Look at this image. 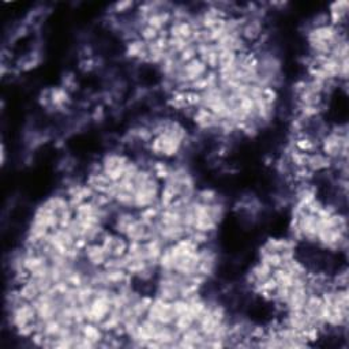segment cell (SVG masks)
Here are the masks:
<instances>
[{
	"label": "cell",
	"instance_id": "4fadbf2b",
	"mask_svg": "<svg viewBox=\"0 0 349 349\" xmlns=\"http://www.w3.org/2000/svg\"><path fill=\"white\" fill-rule=\"evenodd\" d=\"M51 105L56 108V111L64 109L67 103H70V93L64 87H54L49 90Z\"/></svg>",
	"mask_w": 349,
	"mask_h": 349
},
{
	"label": "cell",
	"instance_id": "ffe728a7",
	"mask_svg": "<svg viewBox=\"0 0 349 349\" xmlns=\"http://www.w3.org/2000/svg\"><path fill=\"white\" fill-rule=\"evenodd\" d=\"M236 56L237 54L236 52H233V51H218V68H217V70H220V68H228V67H231L232 64H235V62H236Z\"/></svg>",
	"mask_w": 349,
	"mask_h": 349
},
{
	"label": "cell",
	"instance_id": "f1b7e54d",
	"mask_svg": "<svg viewBox=\"0 0 349 349\" xmlns=\"http://www.w3.org/2000/svg\"><path fill=\"white\" fill-rule=\"evenodd\" d=\"M329 25V14L328 13H320L318 14L316 17H314V19L311 21V28L310 29H314V28H320V26Z\"/></svg>",
	"mask_w": 349,
	"mask_h": 349
},
{
	"label": "cell",
	"instance_id": "8fae6325",
	"mask_svg": "<svg viewBox=\"0 0 349 349\" xmlns=\"http://www.w3.org/2000/svg\"><path fill=\"white\" fill-rule=\"evenodd\" d=\"M293 147H295L296 150H299V152H303V153H307V154H311V153H315V152H318V147L320 146V141L319 139H316V138H314L312 135H310V134H307V135H304V137L302 138H297V139H293Z\"/></svg>",
	"mask_w": 349,
	"mask_h": 349
},
{
	"label": "cell",
	"instance_id": "f546056e",
	"mask_svg": "<svg viewBox=\"0 0 349 349\" xmlns=\"http://www.w3.org/2000/svg\"><path fill=\"white\" fill-rule=\"evenodd\" d=\"M79 68H81L82 71H85V72H89V71H92L93 68H96V60H94L93 58L83 59L82 62H81Z\"/></svg>",
	"mask_w": 349,
	"mask_h": 349
},
{
	"label": "cell",
	"instance_id": "1f68e13d",
	"mask_svg": "<svg viewBox=\"0 0 349 349\" xmlns=\"http://www.w3.org/2000/svg\"><path fill=\"white\" fill-rule=\"evenodd\" d=\"M306 82H307V79H300V81L293 83V92H295L296 94H300V93L306 89Z\"/></svg>",
	"mask_w": 349,
	"mask_h": 349
},
{
	"label": "cell",
	"instance_id": "d4e9b609",
	"mask_svg": "<svg viewBox=\"0 0 349 349\" xmlns=\"http://www.w3.org/2000/svg\"><path fill=\"white\" fill-rule=\"evenodd\" d=\"M158 37V30L153 29L152 26H147L146 25L145 28H142L141 30H139V38L141 40H143L145 42H153L154 40H157Z\"/></svg>",
	"mask_w": 349,
	"mask_h": 349
},
{
	"label": "cell",
	"instance_id": "836d02e7",
	"mask_svg": "<svg viewBox=\"0 0 349 349\" xmlns=\"http://www.w3.org/2000/svg\"><path fill=\"white\" fill-rule=\"evenodd\" d=\"M6 154H7V152H6V146L2 145V165H5L6 164Z\"/></svg>",
	"mask_w": 349,
	"mask_h": 349
},
{
	"label": "cell",
	"instance_id": "7c38bea8",
	"mask_svg": "<svg viewBox=\"0 0 349 349\" xmlns=\"http://www.w3.org/2000/svg\"><path fill=\"white\" fill-rule=\"evenodd\" d=\"M137 218V216H134L129 212H119L113 220V229H115V233L117 235H121V236H126V233L129 231L130 225L133 224V221Z\"/></svg>",
	"mask_w": 349,
	"mask_h": 349
},
{
	"label": "cell",
	"instance_id": "8992f818",
	"mask_svg": "<svg viewBox=\"0 0 349 349\" xmlns=\"http://www.w3.org/2000/svg\"><path fill=\"white\" fill-rule=\"evenodd\" d=\"M191 119L201 130H205V131H212V130L217 131L221 121L218 117L214 116L209 109L204 108V107L196 108Z\"/></svg>",
	"mask_w": 349,
	"mask_h": 349
},
{
	"label": "cell",
	"instance_id": "44dd1931",
	"mask_svg": "<svg viewBox=\"0 0 349 349\" xmlns=\"http://www.w3.org/2000/svg\"><path fill=\"white\" fill-rule=\"evenodd\" d=\"M195 198L200 202H204V204H213L216 201L220 200V196L217 194V191L212 190V188H204V190H200L196 191Z\"/></svg>",
	"mask_w": 349,
	"mask_h": 349
},
{
	"label": "cell",
	"instance_id": "603a6c76",
	"mask_svg": "<svg viewBox=\"0 0 349 349\" xmlns=\"http://www.w3.org/2000/svg\"><path fill=\"white\" fill-rule=\"evenodd\" d=\"M60 329H62V323L59 322L56 318H54V319L48 320V322H45V326H44V330H42V333L45 334L46 337H51V338H56V337L59 336V332H60Z\"/></svg>",
	"mask_w": 349,
	"mask_h": 349
},
{
	"label": "cell",
	"instance_id": "2e32d148",
	"mask_svg": "<svg viewBox=\"0 0 349 349\" xmlns=\"http://www.w3.org/2000/svg\"><path fill=\"white\" fill-rule=\"evenodd\" d=\"M153 296H139V299L135 303L131 304L133 306L134 315L139 318V319H143L146 314H147V311H149L150 306L153 303Z\"/></svg>",
	"mask_w": 349,
	"mask_h": 349
},
{
	"label": "cell",
	"instance_id": "6da1fadb",
	"mask_svg": "<svg viewBox=\"0 0 349 349\" xmlns=\"http://www.w3.org/2000/svg\"><path fill=\"white\" fill-rule=\"evenodd\" d=\"M147 145H149L152 154H154V156L172 158L176 157L182 152L184 143L182 141H179L178 138L169 135V134L162 133L160 135L153 137V139Z\"/></svg>",
	"mask_w": 349,
	"mask_h": 349
},
{
	"label": "cell",
	"instance_id": "484cf974",
	"mask_svg": "<svg viewBox=\"0 0 349 349\" xmlns=\"http://www.w3.org/2000/svg\"><path fill=\"white\" fill-rule=\"evenodd\" d=\"M195 58H198V54H196V45H194V44L187 46V48L179 55V60L183 63V64H187L188 62H191V60H194Z\"/></svg>",
	"mask_w": 349,
	"mask_h": 349
},
{
	"label": "cell",
	"instance_id": "277c9868",
	"mask_svg": "<svg viewBox=\"0 0 349 349\" xmlns=\"http://www.w3.org/2000/svg\"><path fill=\"white\" fill-rule=\"evenodd\" d=\"M299 220V228L302 232V237L307 243H316V236H318V217L315 214H310L307 212H303L297 217Z\"/></svg>",
	"mask_w": 349,
	"mask_h": 349
},
{
	"label": "cell",
	"instance_id": "7a4b0ae2",
	"mask_svg": "<svg viewBox=\"0 0 349 349\" xmlns=\"http://www.w3.org/2000/svg\"><path fill=\"white\" fill-rule=\"evenodd\" d=\"M100 162L103 165V172L108 176L111 182L116 183V182H120L121 178L124 176V172L131 162V158L126 154L111 152V153L105 154Z\"/></svg>",
	"mask_w": 349,
	"mask_h": 349
},
{
	"label": "cell",
	"instance_id": "83f0119b",
	"mask_svg": "<svg viewBox=\"0 0 349 349\" xmlns=\"http://www.w3.org/2000/svg\"><path fill=\"white\" fill-rule=\"evenodd\" d=\"M190 237H191L192 240L195 241L200 247H204V245H206L209 241H210V235H209V233L201 232V231H194Z\"/></svg>",
	"mask_w": 349,
	"mask_h": 349
},
{
	"label": "cell",
	"instance_id": "cb8c5ba5",
	"mask_svg": "<svg viewBox=\"0 0 349 349\" xmlns=\"http://www.w3.org/2000/svg\"><path fill=\"white\" fill-rule=\"evenodd\" d=\"M262 98L266 101L269 105L276 107L277 101H279V90H276L275 87H263Z\"/></svg>",
	"mask_w": 349,
	"mask_h": 349
},
{
	"label": "cell",
	"instance_id": "9c48e42d",
	"mask_svg": "<svg viewBox=\"0 0 349 349\" xmlns=\"http://www.w3.org/2000/svg\"><path fill=\"white\" fill-rule=\"evenodd\" d=\"M348 2L346 0H338L329 6V23L336 28H340L345 23L348 17Z\"/></svg>",
	"mask_w": 349,
	"mask_h": 349
},
{
	"label": "cell",
	"instance_id": "4316f807",
	"mask_svg": "<svg viewBox=\"0 0 349 349\" xmlns=\"http://www.w3.org/2000/svg\"><path fill=\"white\" fill-rule=\"evenodd\" d=\"M134 6H135V3H134V2H131V0H124V2H117V3H115V5L112 6V9H113L112 13H115V14L129 13L130 10L134 9Z\"/></svg>",
	"mask_w": 349,
	"mask_h": 349
},
{
	"label": "cell",
	"instance_id": "4dcf8cb0",
	"mask_svg": "<svg viewBox=\"0 0 349 349\" xmlns=\"http://www.w3.org/2000/svg\"><path fill=\"white\" fill-rule=\"evenodd\" d=\"M30 341L33 342V345L36 346H41L44 345V341H45V334L42 332H36L33 333V336L30 337Z\"/></svg>",
	"mask_w": 349,
	"mask_h": 349
},
{
	"label": "cell",
	"instance_id": "ac0fdd59",
	"mask_svg": "<svg viewBox=\"0 0 349 349\" xmlns=\"http://www.w3.org/2000/svg\"><path fill=\"white\" fill-rule=\"evenodd\" d=\"M127 250H129V240H127L124 236L115 233V239H113V244H112V254H111V257H113V258L123 257V255L127 254Z\"/></svg>",
	"mask_w": 349,
	"mask_h": 349
},
{
	"label": "cell",
	"instance_id": "9a60e30c",
	"mask_svg": "<svg viewBox=\"0 0 349 349\" xmlns=\"http://www.w3.org/2000/svg\"><path fill=\"white\" fill-rule=\"evenodd\" d=\"M18 292H19V296L22 297V300L23 302H29V303H32L34 299H37V296L40 295L37 285L30 279L25 284H22V285L18 287Z\"/></svg>",
	"mask_w": 349,
	"mask_h": 349
},
{
	"label": "cell",
	"instance_id": "52a82bcc",
	"mask_svg": "<svg viewBox=\"0 0 349 349\" xmlns=\"http://www.w3.org/2000/svg\"><path fill=\"white\" fill-rule=\"evenodd\" d=\"M247 21L241 28V38L244 40L247 44H254L258 41V38L261 37L263 33V19H258V18H253L247 15Z\"/></svg>",
	"mask_w": 349,
	"mask_h": 349
},
{
	"label": "cell",
	"instance_id": "d6a6232c",
	"mask_svg": "<svg viewBox=\"0 0 349 349\" xmlns=\"http://www.w3.org/2000/svg\"><path fill=\"white\" fill-rule=\"evenodd\" d=\"M93 119L97 121H100L104 119V108H103V107L94 109V112H93Z\"/></svg>",
	"mask_w": 349,
	"mask_h": 349
},
{
	"label": "cell",
	"instance_id": "30bf717a",
	"mask_svg": "<svg viewBox=\"0 0 349 349\" xmlns=\"http://www.w3.org/2000/svg\"><path fill=\"white\" fill-rule=\"evenodd\" d=\"M306 168L311 170L312 173H318V172H325L333 168V160L328 157L326 154L322 152H315L307 156V161H306Z\"/></svg>",
	"mask_w": 349,
	"mask_h": 349
},
{
	"label": "cell",
	"instance_id": "5b68a950",
	"mask_svg": "<svg viewBox=\"0 0 349 349\" xmlns=\"http://www.w3.org/2000/svg\"><path fill=\"white\" fill-rule=\"evenodd\" d=\"M217 267V254L206 245L200 247V265H198V275L205 276L210 279L214 276Z\"/></svg>",
	"mask_w": 349,
	"mask_h": 349
},
{
	"label": "cell",
	"instance_id": "ba28073f",
	"mask_svg": "<svg viewBox=\"0 0 349 349\" xmlns=\"http://www.w3.org/2000/svg\"><path fill=\"white\" fill-rule=\"evenodd\" d=\"M83 255L86 258L87 263L92 265L93 267H103L109 258V255L103 248L100 243H90L83 251Z\"/></svg>",
	"mask_w": 349,
	"mask_h": 349
},
{
	"label": "cell",
	"instance_id": "5bb4252c",
	"mask_svg": "<svg viewBox=\"0 0 349 349\" xmlns=\"http://www.w3.org/2000/svg\"><path fill=\"white\" fill-rule=\"evenodd\" d=\"M81 333H82L83 337H86L89 340H92L93 342H96L97 346H98L101 341L104 340L105 334L98 325L92 323V322H85V323L81 325Z\"/></svg>",
	"mask_w": 349,
	"mask_h": 349
},
{
	"label": "cell",
	"instance_id": "7402d4cb",
	"mask_svg": "<svg viewBox=\"0 0 349 349\" xmlns=\"http://www.w3.org/2000/svg\"><path fill=\"white\" fill-rule=\"evenodd\" d=\"M261 261L266 263L271 269H277V267L283 266V258L280 253H266L261 255Z\"/></svg>",
	"mask_w": 349,
	"mask_h": 349
},
{
	"label": "cell",
	"instance_id": "d6986e66",
	"mask_svg": "<svg viewBox=\"0 0 349 349\" xmlns=\"http://www.w3.org/2000/svg\"><path fill=\"white\" fill-rule=\"evenodd\" d=\"M209 213L212 218L217 222V225L220 224L221 221L224 220L225 213H227V206L221 200L213 202V204H209Z\"/></svg>",
	"mask_w": 349,
	"mask_h": 349
},
{
	"label": "cell",
	"instance_id": "3957f363",
	"mask_svg": "<svg viewBox=\"0 0 349 349\" xmlns=\"http://www.w3.org/2000/svg\"><path fill=\"white\" fill-rule=\"evenodd\" d=\"M37 319V312L32 303L25 302L10 311V322L15 330Z\"/></svg>",
	"mask_w": 349,
	"mask_h": 349
},
{
	"label": "cell",
	"instance_id": "e0dca14e",
	"mask_svg": "<svg viewBox=\"0 0 349 349\" xmlns=\"http://www.w3.org/2000/svg\"><path fill=\"white\" fill-rule=\"evenodd\" d=\"M147 49V42H145L141 38L138 40H134V41H130L126 44V55L127 58L130 59H135L138 60L139 56H141L145 51Z\"/></svg>",
	"mask_w": 349,
	"mask_h": 349
}]
</instances>
